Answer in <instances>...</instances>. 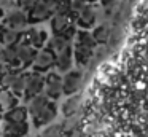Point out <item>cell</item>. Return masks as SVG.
I'll return each mask as SVG.
<instances>
[{
    "label": "cell",
    "mask_w": 148,
    "mask_h": 137,
    "mask_svg": "<svg viewBox=\"0 0 148 137\" xmlns=\"http://www.w3.org/2000/svg\"><path fill=\"white\" fill-rule=\"evenodd\" d=\"M58 116V105H56V101H49V104L37 115L35 118H32L34 126L35 127H45L48 124H51L53 121Z\"/></svg>",
    "instance_id": "9c48e42d"
},
{
    "label": "cell",
    "mask_w": 148,
    "mask_h": 137,
    "mask_svg": "<svg viewBox=\"0 0 148 137\" xmlns=\"http://www.w3.org/2000/svg\"><path fill=\"white\" fill-rule=\"evenodd\" d=\"M26 81H27V72H24V70H10L8 69L2 75V85H3V88L11 89L21 99L26 94Z\"/></svg>",
    "instance_id": "6da1fadb"
},
{
    "label": "cell",
    "mask_w": 148,
    "mask_h": 137,
    "mask_svg": "<svg viewBox=\"0 0 148 137\" xmlns=\"http://www.w3.org/2000/svg\"><path fill=\"white\" fill-rule=\"evenodd\" d=\"M83 83V73L81 70H69L62 76V86H64V96L77 94L78 89L81 88Z\"/></svg>",
    "instance_id": "52a82bcc"
},
{
    "label": "cell",
    "mask_w": 148,
    "mask_h": 137,
    "mask_svg": "<svg viewBox=\"0 0 148 137\" xmlns=\"http://www.w3.org/2000/svg\"><path fill=\"white\" fill-rule=\"evenodd\" d=\"M0 132H2V137H26L29 134V123L27 121H19V123L3 121Z\"/></svg>",
    "instance_id": "30bf717a"
},
{
    "label": "cell",
    "mask_w": 148,
    "mask_h": 137,
    "mask_svg": "<svg viewBox=\"0 0 148 137\" xmlns=\"http://www.w3.org/2000/svg\"><path fill=\"white\" fill-rule=\"evenodd\" d=\"M100 3H102L103 6H113V5H116V0H100Z\"/></svg>",
    "instance_id": "484cf974"
},
{
    "label": "cell",
    "mask_w": 148,
    "mask_h": 137,
    "mask_svg": "<svg viewBox=\"0 0 148 137\" xmlns=\"http://www.w3.org/2000/svg\"><path fill=\"white\" fill-rule=\"evenodd\" d=\"M0 124H3V113L0 112Z\"/></svg>",
    "instance_id": "83f0119b"
},
{
    "label": "cell",
    "mask_w": 148,
    "mask_h": 137,
    "mask_svg": "<svg viewBox=\"0 0 148 137\" xmlns=\"http://www.w3.org/2000/svg\"><path fill=\"white\" fill-rule=\"evenodd\" d=\"M45 91V75L42 72H37V70H32L27 72V81H26V94H24V99L29 101L30 97L40 94V92Z\"/></svg>",
    "instance_id": "277c9868"
},
{
    "label": "cell",
    "mask_w": 148,
    "mask_h": 137,
    "mask_svg": "<svg viewBox=\"0 0 148 137\" xmlns=\"http://www.w3.org/2000/svg\"><path fill=\"white\" fill-rule=\"evenodd\" d=\"M58 13H62V14H70V13H72V0H59Z\"/></svg>",
    "instance_id": "d4e9b609"
},
{
    "label": "cell",
    "mask_w": 148,
    "mask_h": 137,
    "mask_svg": "<svg viewBox=\"0 0 148 137\" xmlns=\"http://www.w3.org/2000/svg\"><path fill=\"white\" fill-rule=\"evenodd\" d=\"M62 132V124H48L45 126V129L42 131L40 137H59Z\"/></svg>",
    "instance_id": "603a6c76"
},
{
    "label": "cell",
    "mask_w": 148,
    "mask_h": 137,
    "mask_svg": "<svg viewBox=\"0 0 148 137\" xmlns=\"http://www.w3.org/2000/svg\"><path fill=\"white\" fill-rule=\"evenodd\" d=\"M29 110L27 105H16L11 110L3 113V121H10V123H19V121H27L29 120Z\"/></svg>",
    "instance_id": "e0dca14e"
},
{
    "label": "cell",
    "mask_w": 148,
    "mask_h": 137,
    "mask_svg": "<svg viewBox=\"0 0 148 137\" xmlns=\"http://www.w3.org/2000/svg\"><path fill=\"white\" fill-rule=\"evenodd\" d=\"M0 137H2V132H0Z\"/></svg>",
    "instance_id": "4dcf8cb0"
},
{
    "label": "cell",
    "mask_w": 148,
    "mask_h": 137,
    "mask_svg": "<svg viewBox=\"0 0 148 137\" xmlns=\"http://www.w3.org/2000/svg\"><path fill=\"white\" fill-rule=\"evenodd\" d=\"M23 34L24 32H19L13 27L2 25V29H0V45L2 46H14L23 38Z\"/></svg>",
    "instance_id": "2e32d148"
},
{
    "label": "cell",
    "mask_w": 148,
    "mask_h": 137,
    "mask_svg": "<svg viewBox=\"0 0 148 137\" xmlns=\"http://www.w3.org/2000/svg\"><path fill=\"white\" fill-rule=\"evenodd\" d=\"M80 104H81V96H78V94L67 96L65 102L62 104V107H61L62 115H64L65 118H72V116H73V115L78 112Z\"/></svg>",
    "instance_id": "ac0fdd59"
},
{
    "label": "cell",
    "mask_w": 148,
    "mask_h": 137,
    "mask_svg": "<svg viewBox=\"0 0 148 137\" xmlns=\"http://www.w3.org/2000/svg\"><path fill=\"white\" fill-rule=\"evenodd\" d=\"M45 92L51 101H58L64 94V86H62V76L56 72H49L45 75Z\"/></svg>",
    "instance_id": "8992f818"
},
{
    "label": "cell",
    "mask_w": 148,
    "mask_h": 137,
    "mask_svg": "<svg viewBox=\"0 0 148 137\" xmlns=\"http://www.w3.org/2000/svg\"><path fill=\"white\" fill-rule=\"evenodd\" d=\"M94 48L91 46H86V45H81V43H75L73 46V56H75V62L78 64V65L84 67V65H89L91 59H92L94 56Z\"/></svg>",
    "instance_id": "4fadbf2b"
},
{
    "label": "cell",
    "mask_w": 148,
    "mask_h": 137,
    "mask_svg": "<svg viewBox=\"0 0 148 137\" xmlns=\"http://www.w3.org/2000/svg\"><path fill=\"white\" fill-rule=\"evenodd\" d=\"M2 8H3V6H2ZM2 24L8 25V27H13L19 32H26L27 27L30 25L29 13L21 10V8H18V6L16 8H11V10H5L3 18H2Z\"/></svg>",
    "instance_id": "7a4b0ae2"
},
{
    "label": "cell",
    "mask_w": 148,
    "mask_h": 137,
    "mask_svg": "<svg viewBox=\"0 0 148 137\" xmlns=\"http://www.w3.org/2000/svg\"><path fill=\"white\" fill-rule=\"evenodd\" d=\"M21 102V97L18 94H14L11 89L8 88H2L0 89V112L5 113V112L11 110L13 107L19 105Z\"/></svg>",
    "instance_id": "5bb4252c"
},
{
    "label": "cell",
    "mask_w": 148,
    "mask_h": 137,
    "mask_svg": "<svg viewBox=\"0 0 148 137\" xmlns=\"http://www.w3.org/2000/svg\"><path fill=\"white\" fill-rule=\"evenodd\" d=\"M14 50H16L18 59H19L23 69H30V65H32L38 50H37L35 46H32V45L27 40H24V38H21V40L14 45Z\"/></svg>",
    "instance_id": "5b68a950"
},
{
    "label": "cell",
    "mask_w": 148,
    "mask_h": 137,
    "mask_svg": "<svg viewBox=\"0 0 148 137\" xmlns=\"http://www.w3.org/2000/svg\"><path fill=\"white\" fill-rule=\"evenodd\" d=\"M7 70H8V69H5V67H3V65H0V76L3 75V73H5V72H7Z\"/></svg>",
    "instance_id": "4316f807"
},
{
    "label": "cell",
    "mask_w": 148,
    "mask_h": 137,
    "mask_svg": "<svg viewBox=\"0 0 148 137\" xmlns=\"http://www.w3.org/2000/svg\"><path fill=\"white\" fill-rule=\"evenodd\" d=\"M46 46L58 54V53H61L62 50H65L67 46H70V40H67V38H65L62 34H54V35H53V37L48 40Z\"/></svg>",
    "instance_id": "ffe728a7"
},
{
    "label": "cell",
    "mask_w": 148,
    "mask_h": 137,
    "mask_svg": "<svg viewBox=\"0 0 148 137\" xmlns=\"http://www.w3.org/2000/svg\"><path fill=\"white\" fill-rule=\"evenodd\" d=\"M110 34H112V30L108 29V25H103V24L94 27V30H92V35L99 45H105L110 40Z\"/></svg>",
    "instance_id": "44dd1931"
},
{
    "label": "cell",
    "mask_w": 148,
    "mask_h": 137,
    "mask_svg": "<svg viewBox=\"0 0 148 137\" xmlns=\"http://www.w3.org/2000/svg\"><path fill=\"white\" fill-rule=\"evenodd\" d=\"M54 65H56V53L53 50H49L48 46H43L37 51V56L34 59L30 69L37 70V72H42V73H46Z\"/></svg>",
    "instance_id": "3957f363"
},
{
    "label": "cell",
    "mask_w": 148,
    "mask_h": 137,
    "mask_svg": "<svg viewBox=\"0 0 148 137\" xmlns=\"http://www.w3.org/2000/svg\"><path fill=\"white\" fill-rule=\"evenodd\" d=\"M72 25L70 14H62V13H56L51 16V30L53 34H62L67 27Z\"/></svg>",
    "instance_id": "d6986e66"
},
{
    "label": "cell",
    "mask_w": 148,
    "mask_h": 137,
    "mask_svg": "<svg viewBox=\"0 0 148 137\" xmlns=\"http://www.w3.org/2000/svg\"><path fill=\"white\" fill-rule=\"evenodd\" d=\"M73 61H75V56H73V48L67 46L65 50H62L61 53L56 54V69L59 70V72L65 73L69 72V70H72V65H73Z\"/></svg>",
    "instance_id": "8fae6325"
},
{
    "label": "cell",
    "mask_w": 148,
    "mask_h": 137,
    "mask_svg": "<svg viewBox=\"0 0 148 137\" xmlns=\"http://www.w3.org/2000/svg\"><path fill=\"white\" fill-rule=\"evenodd\" d=\"M49 101H51V99H49L45 92H40V94L30 97L29 101H27V110H29L30 118H35L37 115L49 104Z\"/></svg>",
    "instance_id": "9a60e30c"
},
{
    "label": "cell",
    "mask_w": 148,
    "mask_h": 137,
    "mask_svg": "<svg viewBox=\"0 0 148 137\" xmlns=\"http://www.w3.org/2000/svg\"><path fill=\"white\" fill-rule=\"evenodd\" d=\"M23 38L29 41L32 46H35L37 50H40L48 43V32L45 29L35 27V24H30L27 27V30L23 34Z\"/></svg>",
    "instance_id": "ba28073f"
},
{
    "label": "cell",
    "mask_w": 148,
    "mask_h": 137,
    "mask_svg": "<svg viewBox=\"0 0 148 137\" xmlns=\"http://www.w3.org/2000/svg\"><path fill=\"white\" fill-rule=\"evenodd\" d=\"M38 3V0H16V6L21 10H24V11L29 13L30 10L34 8V6Z\"/></svg>",
    "instance_id": "cb8c5ba5"
},
{
    "label": "cell",
    "mask_w": 148,
    "mask_h": 137,
    "mask_svg": "<svg viewBox=\"0 0 148 137\" xmlns=\"http://www.w3.org/2000/svg\"><path fill=\"white\" fill-rule=\"evenodd\" d=\"M77 14H78L77 22H78V25H80L81 29H91L94 24H96L97 14H96V10L92 8V3H91V5L86 3Z\"/></svg>",
    "instance_id": "7c38bea8"
},
{
    "label": "cell",
    "mask_w": 148,
    "mask_h": 137,
    "mask_svg": "<svg viewBox=\"0 0 148 137\" xmlns=\"http://www.w3.org/2000/svg\"><path fill=\"white\" fill-rule=\"evenodd\" d=\"M2 25H3V24H2V18H0V29H2Z\"/></svg>",
    "instance_id": "f546056e"
},
{
    "label": "cell",
    "mask_w": 148,
    "mask_h": 137,
    "mask_svg": "<svg viewBox=\"0 0 148 137\" xmlns=\"http://www.w3.org/2000/svg\"><path fill=\"white\" fill-rule=\"evenodd\" d=\"M77 41H78V43H81V45H86V46L94 48V50H96L97 45H99V43H97V40L94 38V35L91 34V32H88V30H78Z\"/></svg>",
    "instance_id": "7402d4cb"
},
{
    "label": "cell",
    "mask_w": 148,
    "mask_h": 137,
    "mask_svg": "<svg viewBox=\"0 0 148 137\" xmlns=\"http://www.w3.org/2000/svg\"><path fill=\"white\" fill-rule=\"evenodd\" d=\"M88 3H96V2H99V0H86Z\"/></svg>",
    "instance_id": "f1b7e54d"
}]
</instances>
